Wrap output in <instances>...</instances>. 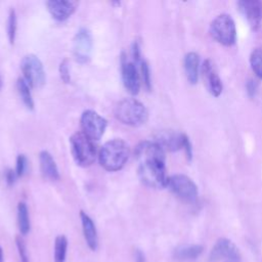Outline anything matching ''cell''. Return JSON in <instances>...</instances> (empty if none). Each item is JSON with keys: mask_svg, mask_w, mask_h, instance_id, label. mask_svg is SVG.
I'll list each match as a JSON object with an SVG mask.
<instances>
[{"mask_svg": "<svg viewBox=\"0 0 262 262\" xmlns=\"http://www.w3.org/2000/svg\"><path fill=\"white\" fill-rule=\"evenodd\" d=\"M138 163V176L148 187L161 189L167 186L166 157L163 147L155 140H144L134 150Z\"/></svg>", "mask_w": 262, "mask_h": 262, "instance_id": "cell-1", "label": "cell"}, {"mask_svg": "<svg viewBox=\"0 0 262 262\" xmlns=\"http://www.w3.org/2000/svg\"><path fill=\"white\" fill-rule=\"evenodd\" d=\"M130 157V146L122 138L106 141L98 151L100 166L108 171L116 172L124 168Z\"/></svg>", "mask_w": 262, "mask_h": 262, "instance_id": "cell-2", "label": "cell"}, {"mask_svg": "<svg viewBox=\"0 0 262 262\" xmlns=\"http://www.w3.org/2000/svg\"><path fill=\"white\" fill-rule=\"evenodd\" d=\"M115 117L124 125L138 127L147 121L148 112L141 101L136 98L128 97L117 103L115 107Z\"/></svg>", "mask_w": 262, "mask_h": 262, "instance_id": "cell-3", "label": "cell"}, {"mask_svg": "<svg viewBox=\"0 0 262 262\" xmlns=\"http://www.w3.org/2000/svg\"><path fill=\"white\" fill-rule=\"evenodd\" d=\"M71 152L74 161L81 167L91 166L96 159V147L94 141L82 131L74 133L70 137Z\"/></svg>", "mask_w": 262, "mask_h": 262, "instance_id": "cell-4", "label": "cell"}, {"mask_svg": "<svg viewBox=\"0 0 262 262\" xmlns=\"http://www.w3.org/2000/svg\"><path fill=\"white\" fill-rule=\"evenodd\" d=\"M211 37L223 46H231L236 40V28L233 18L226 13L217 15L210 24Z\"/></svg>", "mask_w": 262, "mask_h": 262, "instance_id": "cell-5", "label": "cell"}, {"mask_svg": "<svg viewBox=\"0 0 262 262\" xmlns=\"http://www.w3.org/2000/svg\"><path fill=\"white\" fill-rule=\"evenodd\" d=\"M23 78L33 88H41L46 83V73L41 59L33 54H26L20 61Z\"/></svg>", "mask_w": 262, "mask_h": 262, "instance_id": "cell-6", "label": "cell"}, {"mask_svg": "<svg viewBox=\"0 0 262 262\" xmlns=\"http://www.w3.org/2000/svg\"><path fill=\"white\" fill-rule=\"evenodd\" d=\"M167 186L180 200L192 203L196 200L199 190L193 180L184 174H174L168 178Z\"/></svg>", "mask_w": 262, "mask_h": 262, "instance_id": "cell-7", "label": "cell"}, {"mask_svg": "<svg viewBox=\"0 0 262 262\" xmlns=\"http://www.w3.org/2000/svg\"><path fill=\"white\" fill-rule=\"evenodd\" d=\"M82 132L90 139L99 140L105 132L107 121L94 110H85L80 118Z\"/></svg>", "mask_w": 262, "mask_h": 262, "instance_id": "cell-8", "label": "cell"}, {"mask_svg": "<svg viewBox=\"0 0 262 262\" xmlns=\"http://www.w3.org/2000/svg\"><path fill=\"white\" fill-rule=\"evenodd\" d=\"M93 38L91 32L87 28H80L73 39L72 52L75 60L79 63H87L92 54Z\"/></svg>", "mask_w": 262, "mask_h": 262, "instance_id": "cell-9", "label": "cell"}, {"mask_svg": "<svg viewBox=\"0 0 262 262\" xmlns=\"http://www.w3.org/2000/svg\"><path fill=\"white\" fill-rule=\"evenodd\" d=\"M121 77L126 90L132 95H137L141 85L139 69L133 60L127 58L124 52L121 54Z\"/></svg>", "mask_w": 262, "mask_h": 262, "instance_id": "cell-10", "label": "cell"}, {"mask_svg": "<svg viewBox=\"0 0 262 262\" xmlns=\"http://www.w3.org/2000/svg\"><path fill=\"white\" fill-rule=\"evenodd\" d=\"M223 259L233 262L241 259V253L237 247L230 239L225 237L219 238L210 253V261H219Z\"/></svg>", "mask_w": 262, "mask_h": 262, "instance_id": "cell-11", "label": "cell"}, {"mask_svg": "<svg viewBox=\"0 0 262 262\" xmlns=\"http://www.w3.org/2000/svg\"><path fill=\"white\" fill-rule=\"evenodd\" d=\"M201 74L206 84V87L211 95L218 97L223 90V84L216 72L213 62L210 59H205L201 66Z\"/></svg>", "mask_w": 262, "mask_h": 262, "instance_id": "cell-12", "label": "cell"}, {"mask_svg": "<svg viewBox=\"0 0 262 262\" xmlns=\"http://www.w3.org/2000/svg\"><path fill=\"white\" fill-rule=\"evenodd\" d=\"M237 6L253 30H258L262 24V2L258 0H241Z\"/></svg>", "mask_w": 262, "mask_h": 262, "instance_id": "cell-13", "label": "cell"}, {"mask_svg": "<svg viewBox=\"0 0 262 262\" xmlns=\"http://www.w3.org/2000/svg\"><path fill=\"white\" fill-rule=\"evenodd\" d=\"M79 3L70 0H49L46 2L47 10L57 21H64L77 10Z\"/></svg>", "mask_w": 262, "mask_h": 262, "instance_id": "cell-14", "label": "cell"}, {"mask_svg": "<svg viewBox=\"0 0 262 262\" xmlns=\"http://www.w3.org/2000/svg\"><path fill=\"white\" fill-rule=\"evenodd\" d=\"M185 136L186 134L184 133H179L173 130H163L156 135L154 140L159 143L164 150L177 151L183 147Z\"/></svg>", "mask_w": 262, "mask_h": 262, "instance_id": "cell-15", "label": "cell"}, {"mask_svg": "<svg viewBox=\"0 0 262 262\" xmlns=\"http://www.w3.org/2000/svg\"><path fill=\"white\" fill-rule=\"evenodd\" d=\"M82 231L85 242L91 251H96L98 248V235L94 221L85 212H80Z\"/></svg>", "mask_w": 262, "mask_h": 262, "instance_id": "cell-16", "label": "cell"}, {"mask_svg": "<svg viewBox=\"0 0 262 262\" xmlns=\"http://www.w3.org/2000/svg\"><path fill=\"white\" fill-rule=\"evenodd\" d=\"M39 164L42 175L51 180L56 181L59 179V171L55 160L52 155L47 150H41L39 154Z\"/></svg>", "mask_w": 262, "mask_h": 262, "instance_id": "cell-17", "label": "cell"}, {"mask_svg": "<svg viewBox=\"0 0 262 262\" xmlns=\"http://www.w3.org/2000/svg\"><path fill=\"white\" fill-rule=\"evenodd\" d=\"M183 68L187 81L191 85L196 84L201 71L200 55L193 51L186 53L183 59Z\"/></svg>", "mask_w": 262, "mask_h": 262, "instance_id": "cell-18", "label": "cell"}, {"mask_svg": "<svg viewBox=\"0 0 262 262\" xmlns=\"http://www.w3.org/2000/svg\"><path fill=\"white\" fill-rule=\"evenodd\" d=\"M204 251L201 245H182L174 250L173 256L178 261L195 260Z\"/></svg>", "mask_w": 262, "mask_h": 262, "instance_id": "cell-19", "label": "cell"}, {"mask_svg": "<svg viewBox=\"0 0 262 262\" xmlns=\"http://www.w3.org/2000/svg\"><path fill=\"white\" fill-rule=\"evenodd\" d=\"M16 89L19 94V97L23 101V103L26 105L28 110L33 111L35 107L34 98L31 92V86L26 82V80L23 77H19L16 81Z\"/></svg>", "mask_w": 262, "mask_h": 262, "instance_id": "cell-20", "label": "cell"}, {"mask_svg": "<svg viewBox=\"0 0 262 262\" xmlns=\"http://www.w3.org/2000/svg\"><path fill=\"white\" fill-rule=\"evenodd\" d=\"M17 225L21 235H26L29 233L31 229L30 214L28 206L25 202H19L17 204Z\"/></svg>", "mask_w": 262, "mask_h": 262, "instance_id": "cell-21", "label": "cell"}, {"mask_svg": "<svg viewBox=\"0 0 262 262\" xmlns=\"http://www.w3.org/2000/svg\"><path fill=\"white\" fill-rule=\"evenodd\" d=\"M68 252V238L63 234H59L54 241V262H66Z\"/></svg>", "mask_w": 262, "mask_h": 262, "instance_id": "cell-22", "label": "cell"}, {"mask_svg": "<svg viewBox=\"0 0 262 262\" xmlns=\"http://www.w3.org/2000/svg\"><path fill=\"white\" fill-rule=\"evenodd\" d=\"M250 66L254 74L262 79V47H256L250 54Z\"/></svg>", "mask_w": 262, "mask_h": 262, "instance_id": "cell-23", "label": "cell"}, {"mask_svg": "<svg viewBox=\"0 0 262 262\" xmlns=\"http://www.w3.org/2000/svg\"><path fill=\"white\" fill-rule=\"evenodd\" d=\"M17 30V15L14 8H10L7 18V37L10 44L14 43Z\"/></svg>", "mask_w": 262, "mask_h": 262, "instance_id": "cell-24", "label": "cell"}, {"mask_svg": "<svg viewBox=\"0 0 262 262\" xmlns=\"http://www.w3.org/2000/svg\"><path fill=\"white\" fill-rule=\"evenodd\" d=\"M138 69H139V74H140V79L144 85V87L147 90L151 89V76H150V69L147 63V61L142 58L140 62L138 63Z\"/></svg>", "mask_w": 262, "mask_h": 262, "instance_id": "cell-25", "label": "cell"}, {"mask_svg": "<svg viewBox=\"0 0 262 262\" xmlns=\"http://www.w3.org/2000/svg\"><path fill=\"white\" fill-rule=\"evenodd\" d=\"M15 245H16L18 256H19V261L20 262H30L26 243H25L24 238L20 235H17L15 237Z\"/></svg>", "mask_w": 262, "mask_h": 262, "instance_id": "cell-26", "label": "cell"}, {"mask_svg": "<svg viewBox=\"0 0 262 262\" xmlns=\"http://www.w3.org/2000/svg\"><path fill=\"white\" fill-rule=\"evenodd\" d=\"M28 169V159L24 154H20L16 158V163H15V173L17 177H23Z\"/></svg>", "mask_w": 262, "mask_h": 262, "instance_id": "cell-27", "label": "cell"}, {"mask_svg": "<svg viewBox=\"0 0 262 262\" xmlns=\"http://www.w3.org/2000/svg\"><path fill=\"white\" fill-rule=\"evenodd\" d=\"M58 72H59V77L63 83L68 84L71 82V72H70L69 61L67 58H63L60 61L59 67H58Z\"/></svg>", "mask_w": 262, "mask_h": 262, "instance_id": "cell-28", "label": "cell"}, {"mask_svg": "<svg viewBox=\"0 0 262 262\" xmlns=\"http://www.w3.org/2000/svg\"><path fill=\"white\" fill-rule=\"evenodd\" d=\"M257 89H258V83L253 80V79H249L248 82L246 83V90H247V94L249 97H254L257 93Z\"/></svg>", "mask_w": 262, "mask_h": 262, "instance_id": "cell-29", "label": "cell"}, {"mask_svg": "<svg viewBox=\"0 0 262 262\" xmlns=\"http://www.w3.org/2000/svg\"><path fill=\"white\" fill-rule=\"evenodd\" d=\"M182 148L184 149L186 159L188 161H191V159H192V145H191V142H190V140H189L187 135L184 138V142H183V147Z\"/></svg>", "mask_w": 262, "mask_h": 262, "instance_id": "cell-30", "label": "cell"}, {"mask_svg": "<svg viewBox=\"0 0 262 262\" xmlns=\"http://www.w3.org/2000/svg\"><path fill=\"white\" fill-rule=\"evenodd\" d=\"M16 178H18V177H17L15 171L12 170V169H10V168H8V169L6 170V172H5V180H6L7 185H8V186H12V185L15 183Z\"/></svg>", "mask_w": 262, "mask_h": 262, "instance_id": "cell-31", "label": "cell"}, {"mask_svg": "<svg viewBox=\"0 0 262 262\" xmlns=\"http://www.w3.org/2000/svg\"><path fill=\"white\" fill-rule=\"evenodd\" d=\"M135 262H145L144 253L139 249L135 251Z\"/></svg>", "mask_w": 262, "mask_h": 262, "instance_id": "cell-32", "label": "cell"}, {"mask_svg": "<svg viewBox=\"0 0 262 262\" xmlns=\"http://www.w3.org/2000/svg\"><path fill=\"white\" fill-rule=\"evenodd\" d=\"M0 262H3V250L0 246Z\"/></svg>", "mask_w": 262, "mask_h": 262, "instance_id": "cell-33", "label": "cell"}, {"mask_svg": "<svg viewBox=\"0 0 262 262\" xmlns=\"http://www.w3.org/2000/svg\"><path fill=\"white\" fill-rule=\"evenodd\" d=\"M0 89H1V80H0Z\"/></svg>", "mask_w": 262, "mask_h": 262, "instance_id": "cell-34", "label": "cell"}]
</instances>
